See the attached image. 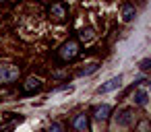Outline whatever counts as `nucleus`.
<instances>
[{
  "mask_svg": "<svg viewBox=\"0 0 151 132\" xmlns=\"http://www.w3.org/2000/svg\"><path fill=\"white\" fill-rule=\"evenodd\" d=\"M79 54H81V46H79L77 39H68V41H64V44L58 48V52H56L58 60H62V62H70V60H75Z\"/></svg>",
  "mask_w": 151,
  "mask_h": 132,
  "instance_id": "f257e3e1",
  "label": "nucleus"
},
{
  "mask_svg": "<svg viewBox=\"0 0 151 132\" xmlns=\"http://www.w3.org/2000/svg\"><path fill=\"white\" fill-rule=\"evenodd\" d=\"M21 68L17 64H0V85H13L19 81Z\"/></svg>",
  "mask_w": 151,
  "mask_h": 132,
  "instance_id": "f03ea898",
  "label": "nucleus"
},
{
  "mask_svg": "<svg viewBox=\"0 0 151 132\" xmlns=\"http://www.w3.org/2000/svg\"><path fill=\"white\" fill-rule=\"evenodd\" d=\"M42 87H44V81H42L40 76H27L25 83H23V93H25V95H33V93H37Z\"/></svg>",
  "mask_w": 151,
  "mask_h": 132,
  "instance_id": "7ed1b4c3",
  "label": "nucleus"
},
{
  "mask_svg": "<svg viewBox=\"0 0 151 132\" xmlns=\"http://www.w3.org/2000/svg\"><path fill=\"white\" fill-rule=\"evenodd\" d=\"M48 15L54 19V21H64L66 19V6L62 4V2H52L50 4V9H48Z\"/></svg>",
  "mask_w": 151,
  "mask_h": 132,
  "instance_id": "20e7f679",
  "label": "nucleus"
},
{
  "mask_svg": "<svg viewBox=\"0 0 151 132\" xmlns=\"http://www.w3.org/2000/svg\"><path fill=\"white\" fill-rule=\"evenodd\" d=\"M134 111L130 109V107H124V109H120L118 113H116V126H130L132 124V120H134V116H132Z\"/></svg>",
  "mask_w": 151,
  "mask_h": 132,
  "instance_id": "39448f33",
  "label": "nucleus"
},
{
  "mask_svg": "<svg viewBox=\"0 0 151 132\" xmlns=\"http://www.w3.org/2000/svg\"><path fill=\"white\" fill-rule=\"evenodd\" d=\"M120 85H122V76H120V74H118V76H112L108 83H104V85L97 87V93H99V95H101V93H112V91H116Z\"/></svg>",
  "mask_w": 151,
  "mask_h": 132,
  "instance_id": "423d86ee",
  "label": "nucleus"
},
{
  "mask_svg": "<svg viewBox=\"0 0 151 132\" xmlns=\"http://www.w3.org/2000/svg\"><path fill=\"white\" fill-rule=\"evenodd\" d=\"M147 99H149L147 89H137V91H134V95H132V101H134L139 107H145V105H147Z\"/></svg>",
  "mask_w": 151,
  "mask_h": 132,
  "instance_id": "0eeeda50",
  "label": "nucleus"
},
{
  "mask_svg": "<svg viewBox=\"0 0 151 132\" xmlns=\"http://www.w3.org/2000/svg\"><path fill=\"white\" fill-rule=\"evenodd\" d=\"M87 126H89V120H87V116H85V113H79V116L73 120V128H75L77 132H85V130H87Z\"/></svg>",
  "mask_w": 151,
  "mask_h": 132,
  "instance_id": "6e6552de",
  "label": "nucleus"
},
{
  "mask_svg": "<svg viewBox=\"0 0 151 132\" xmlns=\"http://www.w3.org/2000/svg\"><path fill=\"white\" fill-rule=\"evenodd\" d=\"M134 15H137V9H134L132 4H124V6H122V13H120L122 23H130V21L134 19Z\"/></svg>",
  "mask_w": 151,
  "mask_h": 132,
  "instance_id": "1a4fd4ad",
  "label": "nucleus"
},
{
  "mask_svg": "<svg viewBox=\"0 0 151 132\" xmlns=\"http://www.w3.org/2000/svg\"><path fill=\"white\" fill-rule=\"evenodd\" d=\"M19 122H23V118L21 116H13V118H9L6 122H2V124H0V132H11Z\"/></svg>",
  "mask_w": 151,
  "mask_h": 132,
  "instance_id": "9d476101",
  "label": "nucleus"
},
{
  "mask_svg": "<svg viewBox=\"0 0 151 132\" xmlns=\"http://www.w3.org/2000/svg\"><path fill=\"white\" fill-rule=\"evenodd\" d=\"M110 113H112V107L110 105H99V107H95V120H99V122H104V120H108L110 118Z\"/></svg>",
  "mask_w": 151,
  "mask_h": 132,
  "instance_id": "9b49d317",
  "label": "nucleus"
},
{
  "mask_svg": "<svg viewBox=\"0 0 151 132\" xmlns=\"http://www.w3.org/2000/svg\"><path fill=\"white\" fill-rule=\"evenodd\" d=\"M95 35H93V29H83L81 33H79V39L81 41H91Z\"/></svg>",
  "mask_w": 151,
  "mask_h": 132,
  "instance_id": "f8f14e48",
  "label": "nucleus"
},
{
  "mask_svg": "<svg viewBox=\"0 0 151 132\" xmlns=\"http://www.w3.org/2000/svg\"><path fill=\"white\" fill-rule=\"evenodd\" d=\"M97 66H99L97 62H91V64H87V68H83L79 74H81V76H83V74H91V72H95V70H97Z\"/></svg>",
  "mask_w": 151,
  "mask_h": 132,
  "instance_id": "ddd939ff",
  "label": "nucleus"
},
{
  "mask_svg": "<svg viewBox=\"0 0 151 132\" xmlns=\"http://www.w3.org/2000/svg\"><path fill=\"white\" fill-rule=\"evenodd\" d=\"M48 132H64V128H62V124H52L48 128Z\"/></svg>",
  "mask_w": 151,
  "mask_h": 132,
  "instance_id": "4468645a",
  "label": "nucleus"
},
{
  "mask_svg": "<svg viewBox=\"0 0 151 132\" xmlns=\"http://www.w3.org/2000/svg\"><path fill=\"white\" fill-rule=\"evenodd\" d=\"M149 64H151V60H149V58H145V60H141L139 68H141V70H147V68H149Z\"/></svg>",
  "mask_w": 151,
  "mask_h": 132,
  "instance_id": "2eb2a0df",
  "label": "nucleus"
},
{
  "mask_svg": "<svg viewBox=\"0 0 151 132\" xmlns=\"http://www.w3.org/2000/svg\"><path fill=\"white\" fill-rule=\"evenodd\" d=\"M6 2H11V0H0V4H6Z\"/></svg>",
  "mask_w": 151,
  "mask_h": 132,
  "instance_id": "dca6fc26",
  "label": "nucleus"
},
{
  "mask_svg": "<svg viewBox=\"0 0 151 132\" xmlns=\"http://www.w3.org/2000/svg\"><path fill=\"white\" fill-rule=\"evenodd\" d=\"M46 2H48V0H46Z\"/></svg>",
  "mask_w": 151,
  "mask_h": 132,
  "instance_id": "f3484780",
  "label": "nucleus"
}]
</instances>
